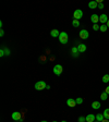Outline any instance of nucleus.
I'll use <instances>...</instances> for the list:
<instances>
[{
	"instance_id": "obj_1",
	"label": "nucleus",
	"mask_w": 109,
	"mask_h": 122,
	"mask_svg": "<svg viewBox=\"0 0 109 122\" xmlns=\"http://www.w3.org/2000/svg\"><path fill=\"white\" fill-rule=\"evenodd\" d=\"M68 39H69V36L66 32H61L60 35H59V42L61 44H67L68 43Z\"/></svg>"
},
{
	"instance_id": "obj_2",
	"label": "nucleus",
	"mask_w": 109,
	"mask_h": 122,
	"mask_svg": "<svg viewBox=\"0 0 109 122\" xmlns=\"http://www.w3.org/2000/svg\"><path fill=\"white\" fill-rule=\"evenodd\" d=\"M47 86V84L44 81H39V82H37L36 84H35V89L36 91H43V89H45Z\"/></svg>"
},
{
	"instance_id": "obj_3",
	"label": "nucleus",
	"mask_w": 109,
	"mask_h": 122,
	"mask_svg": "<svg viewBox=\"0 0 109 122\" xmlns=\"http://www.w3.org/2000/svg\"><path fill=\"white\" fill-rule=\"evenodd\" d=\"M52 71H54V73L56 74V75H58V76H59V75L62 73V71H63L62 65H61V64L54 65V70H52Z\"/></svg>"
},
{
	"instance_id": "obj_4",
	"label": "nucleus",
	"mask_w": 109,
	"mask_h": 122,
	"mask_svg": "<svg viewBox=\"0 0 109 122\" xmlns=\"http://www.w3.org/2000/svg\"><path fill=\"white\" fill-rule=\"evenodd\" d=\"M79 35H80V38H82V39H87L89 37V33L87 29H81Z\"/></svg>"
},
{
	"instance_id": "obj_5",
	"label": "nucleus",
	"mask_w": 109,
	"mask_h": 122,
	"mask_svg": "<svg viewBox=\"0 0 109 122\" xmlns=\"http://www.w3.org/2000/svg\"><path fill=\"white\" fill-rule=\"evenodd\" d=\"M73 17H74L75 20H80L81 17H83V11L81 9H76L73 13Z\"/></svg>"
},
{
	"instance_id": "obj_6",
	"label": "nucleus",
	"mask_w": 109,
	"mask_h": 122,
	"mask_svg": "<svg viewBox=\"0 0 109 122\" xmlns=\"http://www.w3.org/2000/svg\"><path fill=\"white\" fill-rule=\"evenodd\" d=\"M11 118L14 121H21V119H22V114H20V112H17V111H14L13 114H12Z\"/></svg>"
},
{
	"instance_id": "obj_7",
	"label": "nucleus",
	"mask_w": 109,
	"mask_h": 122,
	"mask_svg": "<svg viewBox=\"0 0 109 122\" xmlns=\"http://www.w3.org/2000/svg\"><path fill=\"white\" fill-rule=\"evenodd\" d=\"M108 17H107L106 14H101L99 15V21L101 22V24H107V22H108Z\"/></svg>"
},
{
	"instance_id": "obj_8",
	"label": "nucleus",
	"mask_w": 109,
	"mask_h": 122,
	"mask_svg": "<svg viewBox=\"0 0 109 122\" xmlns=\"http://www.w3.org/2000/svg\"><path fill=\"white\" fill-rule=\"evenodd\" d=\"M85 118H86V122H95V120H96V116H94L92 114H87Z\"/></svg>"
},
{
	"instance_id": "obj_9",
	"label": "nucleus",
	"mask_w": 109,
	"mask_h": 122,
	"mask_svg": "<svg viewBox=\"0 0 109 122\" xmlns=\"http://www.w3.org/2000/svg\"><path fill=\"white\" fill-rule=\"evenodd\" d=\"M67 105L69 106V107L73 108L76 106V101H75V99H72V98H69V99L67 100Z\"/></svg>"
},
{
	"instance_id": "obj_10",
	"label": "nucleus",
	"mask_w": 109,
	"mask_h": 122,
	"mask_svg": "<svg viewBox=\"0 0 109 122\" xmlns=\"http://www.w3.org/2000/svg\"><path fill=\"white\" fill-rule=\"evenodd\" d=\"M91 21H92L93 24H97V22L99 21V15H97V14H93L92 17H91Z\"/></svg>"
},
{
	"instance_id": "obj_11",
	"label": "nucleus",
	"mask_w": 109,
	"mask_h": 122,
	"mask_svg": "<svg viewBox=\"0 0 109 122\" xmlns=\"http://www.w3.org/2000/svg\"><path fill=\"white\" fill-rule=\"evenodd\" d=\"M88 8L89 9H96L98 8V3L96 1H89L88 2Z\"/></svg>"
},
{
	"instance_id": "obj_12",
	"label": "nucleus",
	"mask_w": 109,
	"mask_h": 122,
	"mask_svg": "<svg viewBox=\"0 0 109 122\" xmlns=\"http://www.w3.org/2000/svg\"><path fill=\"white\" fill-rule=\"evenodd\" d=\"M78 49H79V52H85L86 51V46L84 45V44H79Z\"/></svg>"
},
{
	"instance_id": "obj_13",
	"label": "nucleus",
	"mask_w": 109,
	"mask_h": 122,
	"mask_svg": "<svg viewBox=\"0 0 109 122\" xmlns=\"http://www.w3.org/2000/svg\"><path fill=\"white\" fill-rule=\"evenodd\" d=\"M101 102L99 101H93V104H92V108L93 109H95V110H98L99 108H101Z\"/></svg>"
},
{
	"instance_id": "obj_14",
	"label": "nucleus",
	"mask_w": 109,
	"mask_h": 122,
	"mask_svg": "<svg viewBox=\"0 0 109 122\" xmlns=\"http://www.w3.org/2000/svg\"><path fill=\"white\" fill-rule=\"evenodd\" d=\"M50 35H51L52 37H59L60 33H59V31H58V29H52V31L50 32Z\"/></svg>"
},
{
	"instance_id": "obj_15",
	"label": "nucleus",
	"mask_w": 109,
	"mask_h": 122,
	"mask_svg": "<svg viewBox=\"0 0 109 122\" xmlns=\"http://www.w3.org/2000/svg\"><path fill=\"white\" fill-rule=\"evenodd\" d=\"M103 114H104V118H105V119H108L109 120V108H106V109L104 110Z\"/></svg>"
},
{
	"instance_id": "obj_16",
	"label": "nucleus",
	"mask_w": 109,
	"mask_h": 122,
	"mask_svg": "<svg viewBox=\"0 0 109 122\" xmlns=\"http://www.w3.org/2000/svg\"><path fill=\"white\" fill-rule=\"evenodd\" d=\"M101 100H107V99H108V94H107L106 92H103V93H101Z\"/></svg>"
},
{
	"instance_id": "obj_17",
	"label": "nucleus",
	"mask_w": 109,
	"mask_h": 122,
	"mask_svg": "<svg viewBox=\"0 0 109 122\" xmlns=\"http://www.w3.org/2000/svg\"><path fill=\"white\" fill-rule=\"evenodd\" d=\"M104 119H105V118H104V114H96V120H97V121L101 122Z\"/></svg>"
},
{
	"instance_id": "obj_18",
	"label": "nucleus",
	"mask_w": 109,
	"mask_h": 122,
	"mask_svg": "<svg viewBox=\"0 0 109 122\" xmlns=\"http://www.w3.org/2000/svg\"><path fill=\"white\" fill-rule=\"evenodd\" d=\"M107 29H108V26L106 25V24H101V27H99V31H101L104 33V32H106Z\"/></svg>"
},
{
	"instance_id": "obj_19",
	"label": "nucleus",
	"mask_w": 109,
	"mask_h": 122,
	"mask_svg": "<svg viewBox=\"0 0 109 122\" xmlns=\"http://www.w3.org/2000/svg\"><path fill=\"white\" fill-rule=\"evenodd\" d=\"M72 55H73V56H74V57H75V56H78V52H79V49H78V47H73V48H72Z\"/></svg>"
},
{
	"instance_id": "obj_20",
	"label": "nucleus",
	"mask_w": 109,
	"mask_h": 122,
	"mask_svg": "<svg viewBox=\"0 0 109 122\" xmlns=\"http://www.w3.org/2000/svg\"><path fill=\"white\" fill-rule=\"evenodd\" d=\"M72 25L74 26V27H79V26H80V21L74 19V20L72 21Z\"/></svg>"
},
{
	"instance_id": "obj_21",
	"label": "nucleus",
	"mask_w": 109,
	"mask_h": 122,
	"mask_svg": "<svg viewBox=\"0 0 109 122\" xmlns=\"http://www.w3.org/2000/svg\"><path fill=\"white\" fill-rule=\"evenodd\" d=\"M109 82V74H105L103 76V83H108Z\"/></svg>"
},
{
	"instance_id": "obj_22",
	"label": "nucleus",
	"mask_w": 109,
	"mask_h": 122,
	"mask_svg": "<svg viewBox=\"0 0 109 122\" xmlns=\"http://www.w3.org/2000/svg\"><path fill=\"white\" fill-rule=\"evenodd\" d=\"M99 27H101V26L98 25V24H93V29H94V31H99Z\"/></svg>"
},
{
	"instance_id": "obj_23",
	"label": "nucleus",
	"mask_w": 109,
	"mask_h": 122,
	"mask_svg": "<svg viewBox=\"0 0 109 122\" xmlns=\"http://www.w3.org/2000/svg\"><path fill=\"white\" fill-rule=\"evenodd\" d=\"M75 101H76V105H81V104L83 102V99H82V98H76Z\"/></svg>"
},
{
	"instance_id": "obj_24",
	"label": "nucleus",
	"mask_w": 109,
	"mask_h": 122,
	"mask_svg": "<svg viewBox=\"0 0 109 122\" xmlns=\"http://www.w3.org/2000/svg\"><path fill=\"white\" fill-rule=\"evenodd\" d=\"M79 122H86V118L85 117H80L79 118Z\"/></svg>"
},
{
	"instance_id": "obj_25",
	"label": "nucleus",
	"mask_w": 109,
	"mask_h": 122,
	"mask_svg": "<svg viewBox=\"0 0 109 122\" xmlns=\"http://www.w3.org/2000/svg\"><path fill=\"white\" fill-rule=\"evenodd\" d=\"M4 54H6V56H9V55H10V49L4 48Z\"/></svg>"
},
{
	"instance_id": "obj_26",
	"label": "nucleus",
	"mask_w": 109,
	"mask_h": 122,
	"mask_svg": "<svg viewBox=\"0 0 109 122\" xmlns=\"http://www.w3.org/2000/svg\"><path fill=\"white\" fill-rule=\"evenodd\" d=\"M3 56H6V54H4V49H1V50H0V57H3Z\"/></svg>"
},
{
	"instance_id": "obj_27",
	"label": "nucleus",
	"mask_w": 109,
	"mask_h": 122,
	"mask_svg": "<svg viewBox=\"0 0 109 122\" xmlns=\"http://www.w3.org/2000/svg\"><path fill=\"white\" fill-rule=\"evenodd\" d=\"M98 9H104V3H99L98 4Z\"/></svg>"
},
{
	"instance_id": "obj_28",
	"label": "nucleus",
	"mask_w": 109,
	"mask_h": 122,
	"mask_svg": "<svg viewBox=\"0 0 109 122\" xmlns=\"http://www.w3.org/2000/svg\"><path fill=\"white\" fill-rule=\"evenodd\" d=\"M105 92H106V93H107V94H108V95H109V85L107 86L106 88H105Z\"/></svg>"
},
{
	"instance_id": "obj_29",
	"label": "nucleus",
	"mask_w": 109,
	"mask_h": 122,
	"mask_svg": "<svg viewBox=\"0 0 109 122\" xmlns=\"http://www.w3.org/2000/svg\"><path fill=\"white\" fill-rule=\"evenodd\" d=\"M3 35H4V32H3V29H1V31H0V36L2 37Z\"/></svg>"
},
{
	"instance_id": "obj_30",
	"label": "nucleus",
	"mask_w": 109,
	"mask_h": 122,
	"mask_svg": "<svg viewBox=\"0 0 109 122\" xmlns=\"http://www.w3.org/2000/svg\"><path fill=\"white\" fill-rule=\"evenodd\" d=\"M101 122H109V120H108V119H104Z\"/></svg>"
},
{
	"instance_id": "obj_31",
	"label": "nucleus",
	"mask_w": 109,
	"mask_h": 122,
	"mask_svg": "<svg viewBox=\"0 0 109 122\" xmlns=\"http://www.w3.org/2000/svg\"><path fill=\"white\" fill-rule=\"evenodd\" d=\"M46 89H50V85H47L46 86Z\"/></svg>"
},
{
	"instance_id": "obj_32",
	"label": "nucleus",
	"mask_w": 109,
	"mask_h": 122,
	"mask_svg": "<svg viewBox=\"0 0 109 122\" xmlns=\"http://www.w3.org/2000/svg\"><path fill=\"white\" fill-rule=\"evenodd\" d=\"M107 26H108V29H109V20H108V22H107V24H106Z\"/></svg>"
},
{
	"instance_id": "obj_33",
	"label": "nucleus",
	"mask_w": 109,
	"mask_h": 122,
	"mask_svg": "<svg viewBox=\"0 0 109 122\" xmlns=\"http://www.w3.org/2000/svg\"><path fill=\"white\" fill-rule=\"evenodd\" d=\"M42 122H47V121H42Z\"/></svg>"
},
{
	"instance_id": "obj_34",
	"label": "nucleus",
	"mask_w": 109,
	"mask_h": 122,
	"mask_svg": "<svg viewBox=\"0 0 109 122\" xmlns=\"http://www.w3.org/2000/svg\"><path fill=\"white\" fill-rule=\"evenodd\" d=\"M61 122H67V121H61Z\"/></svg>"
},
{
	"instance_id": "obj_35",
	"label": "nucleus",
	"mask_w": 109,
	"mask_h": 122,
	"mask_svg": "<svg viewBox=\"0 0 109 122\" xmlns=\"http://www.w3.org/2000/svg\"><path fill=\"white\" fill-rule=\"evenodd\" d=\"M95 122H99V121H95Z\"/></svg>"
},
{
	"instance_id": "obj_36",
	"label": "nucleus",
	"mask_w": 109,
	"mask_h": 122,
	"mask_svg": "<svg viewBox=\"0 0 109 122\" xmlns=\"http://www.w3.org/2000/svg\"><path fill=\"white\" fill-rule=\"evenodd\" d=\"M52 122H57V121H52Z\"/></svg>"
}]
</instances>
